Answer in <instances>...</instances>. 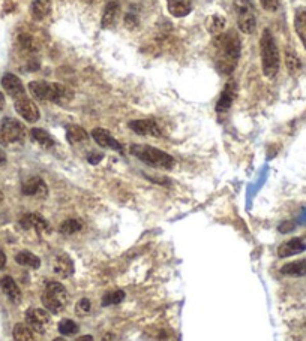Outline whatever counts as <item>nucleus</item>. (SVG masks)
<instances>
[{
    "instance_id": "f257e3e1",
    "label": "nucleus",
    "mask_w": 306,
    "mask_h": 341,
    "mask_svg": "<svg viewBox=\"0 0 306 341\" xmlns=\"http://www.w3.org/2000/svg\"><path fill=\"white\" fill-rule=\"evenodd\" d=\"M215 65L218 71L224 75H230L236 69L240 57V38L236 30L224 32L215 36Z\"/></svg>"
},
{
    "instance_id": "f03ea898",
    "label": "nucleus",
    "mask_w": 306,
    "mask_h": 341,
    "mask_svg": "<svg viewBox=\"0 0 306 341\" xmlns=\"http://www.w3.org/2000/svg\"><path fill=\"white\" fill-rule=\"evenodd\" d=\"M29 92L32 96L39 100H48L53 103L65 105L74 98V92L59 82H47V81H32L29 82Z\"/></svg>"
},
{
    "instance_id": "7ed1b4c3",
    "label": "nucleus",
    "mask_w": 306,
    "mask_h": 341,
    "mask_svg": "<svg viewBox=\"0 0 306 341\" xmlns=\"http://www.w3.org/2000/svg\"><path fill=\"white\" fill-rule=\"evenodd\" d=\"M260 54H261V66L263 73L267 78H275L279 72L280 57L276 41L269 29H266L260 39Z\"/></svg>"
},
{
    "instance_id": "20e7f679",
    "label": "nucleus",
    "mask_w": 306,
    "mask_h": 341,
    "mask_svg": "<svg viewBox=\"0 0 306 341\" xmlns=\"http://www.w3.org/2000/svg\"><path fill=\"white\" fill-rule=\"evenodd\" d=\"M131 153L141 162H144L146 165L153 166V168H159V169H171L176 163L174 157L170 156L168 153L155 148L150 146H137L131 147Z\"/></svg>"
},
{
    "instance_id": "39448f33",
    "label": "nucleus",
    "mask_w": 306,
    "mask_h": 341,
    "mask_svg": "<svg viewBox=\"0 0 306 341\" xmlns=\"http://www.w3.org/2000/svg\"><path fill=\"white\" fill-rule=\"evenodd\" d=\"M41 301H42V305L47 311L56 315V313H60L65 308V305L69 301V296H68V292H66L63 285H60L57 281H48Z\"/></svg>"
},
{
    "instance_id": "423d86ee",
    "label": "nucleus",
    "mask_w": 306,
    "mask_h": 341,
    "mask_svg": "<svg viewBox=\"0 0 306 341\" xmlns=\"http://www.w3.org/2000/svg\"><path fill=\"white\" fill-rule=\"evenodd\" d=\"M233 8L237 15L239 29L246 35L254 33L257 29V17H255V6L252 0H234Z\"/></svg>"
},
{
    "instance_id": "0eeeda50",
    "label": "nucleus",
    "mask_w": 306,
    "mask_h": 341,
    "mask_svg": "<svg viewBox=\"0 0 306 341\" xmlns=\"http://www.w3.org/2000/svg\"><path fill=\"white\" fill-rule=\"evenodd\" d=\"M0 138L6 144H14V143L23 141L26 138L24 124H21L18 120L11 119V117L3 119L2 124H0Z\"/></svg>"
},
{
    "instance_id": "6e6552de",
    "label": "nucleus",
    "mask_w": 306,
    "mask_h": 341,
    "mask_svg": "<svg viewBox=\"0 0 306 341\" xmlns=\"http://www.w3.org/2000/svg\"><path fill=\"white\" fill-rule=\"evenodd\" d=\"M26 323L32 331L44 334L47 325L50 323V311L45 308H29L26 311Z\"/></svg>"
},
{
    "instance_id": "1a4fd4ad",
    "label": "nucleus",
    "mask_w": 306,
    "mask_h": 341,
    "mask_svg": "<svg viewBox=\"0 0 306 341\" xmlns=\"http://www.w3.org/2000/svg\"><path fill=\"white\" fill-rule=\"evenodd\" d=\"M14 106H15V111L24 119L26 122L36 123L39 120V117H41L39 108L36 106V103L33 100H30L27 96L15 99L14 100Z\"/></svg>"
},
{
    "instance_id": "9d476101",
    "label": "nucleus",
    "mask_w": 306,
    "mask_h": 341,
    "mask_svg": "<svg viewBox=\"0 0 306 341\" xmlns=\"http://www.w3.org/2000/svg\"><path fill=\"white\" fill-rule=\"evenodd\" d=\"M129 129L141 136H155V138L162 136V130H161L159 124L152 119L132 120V122H129Z\"/></svg>"
},
{
    "instance_id": "9b49d317",
    "label": "nucleus",
    "mask_w": 306,
    "mask_h": 341,
    "mask_svg": "<svg viewBox=\"0 0 306 341\" xmlns=\"http://www.w3.org/2000/svg\"><path fill=\"white\" fill-rule=\"evenodd\" d=\"M2 86H3V90L14 100L26 96L24 86H23L21 79L14 73H5L2 76Z\"/></svg>"
},
{
    "instance_id": "f8f14e48",
    "label": "nucleus",
    "mask_w": 306,
    "mask_h": 341,
    "mask_svg": "<svg viewBox=\"0 0 306 341\" xmlns=\"http://www.w3.org/2000/svg\"><path fill=\"white\" fill-rule=\"evenodd\" d=\"M92 138L95 139V143L102 148H111L114 151H119L120 154H123V146L105 129L96 127L92 130Z\"/></svg>"
},
{
    "instance_id": "ddd939ff",
    "label": "nucleus",
    "mask_w": 306,
    "mask_h": 341,
    "mask_svg": "<svg viewBox=\"0 0 306 341\" xmlns=\"http://www.w3.org/2000/svg\"><path fill=\"white\" fill-rule=\"evenodd\" d=\"M21 192L26 196H38V197H44L48 193L47 184L42 178L39 177H30L29 180H26L21 186Z\"/></svg>"
},
{
    "instance_id": "4468645a",
    "label": "nucleus",
    "mask_w": 306,
    "mask_h": 341,
    "mask_svg": "<svg viewBox=\"0 0 306 341\" xmlns=\"http://www.w3.org/2000/svg\"><path fill=\"white\" fill-rule=\"evenodd\" d=\"M20 224L23 229H36L41 234H48L51 231L48 221L39 214H26L20 219Z\"/></svg>"
},
{
    "instance_id": "2eb2a0df",
    "label": "nucleus",
    "mask_w": 306,
    "mask_h": 341,
    "mask_svg": "<svg viewBox=\"0 0 306 341\" xmlns=\"http://www.w3.org/2000/svg\"><path fill=\"white\" fill-rule=\"evenodd\" d=\"M119 14H120V3L113 0V2H108L104 8V14H102L101 18V27L102 29H111L114 27V24L117 23V18H119Z\"/></svg>"
},
{
    "instance_id": "dca6fc26",
    "label": "nucleus",
    "mask_w": 306,
    "mask_h": 341,
    "mask_svg": "<svg viewBox=\"0 0 306 341\" xmlns=\"http://www.w3.org/2000/svg\"><path fill=\"white\" fill-rule=\"evenodd\" d=\"M306 250V244L302 238H293L287 243L280 244L278 248V256L279 258H290L294 254H300Z\"/></svg>"
},
{
    "instance_id": "f3484780",
    "label": "nucleus",
    "mask_w": 306,
    "mask_h": 341,
    "mask_svg": "<svg viewBox=\"0 0 306 341\" xmlns=\"http://www.w3.org/2000/svg\"><path fill=\"white\" fill-rule=\"evenodd\" d=\"M167 8L168 12L176 17V18H183L192 12V0H167Z\"/></svg>"
},
{
    "instance_id": "a211bd4d",
    "label": "nucleus",
    "mask_w": 306,
    "mask_h": 341,
    "mask_svg": "<svg viewBox=\"0 0 306 341\" xmlns=\"http://www.w3.org/2000/svg\"><path fill=\"white\" fill-rule=\"evenodd\" d=\"M236 93H237L236 84H234V81H230L228 84L225 86L224 92L221 93V98L218 100V103H216V111L224 112V111L230 109V106L233 105V102L236 99Z\"/></svg>"
},
{
    "instance_id": "6ab92c4d",
    "label": "nucleus",
    "mask_w": 306,
    "mask_h": 341,
    "mask_svg": "<svg viewBox=\"0 0 306 341\" xmlns=\"http://www.w3.org/2000/svg\"><path fill=\"white\" fill-rule=\"evenodd\" d=\"M53 269L59 277L68 278L74 274V264L68 256H56L53 261Z\"/></svg>"
},
{
    "instance_id": "aec40b11",
    "label": "nucleus",
    "mask_w": 306,
    "mask_h": 341,
    "mask_svg": "<svg viewBox=\"0 0 306 341\" xmlns=\"http://www.w3.org/2000/svg\"><path fill=\"white\" fill-rule=\"evenodd\" d=\"M0 286H2V291L3 293L12 301V302H20L21 301V291L18 288V285L15 283V280L9 275L3 277L0 280Z\"/></svg>"
},
{
    "instance_id": "412c9836",
    "label": "nucleus",
    "mask_w": 306,
    "mask_h": 341,
    "mask_svg": "<svg viewBox=\"0 0 306 341\" xmlns=\"http://www.w3.org/2000/svg\"><path fill=\"white\" fill-rule=\"evenodd\" d=\"M32 17L38 21L45 20L51 14V0H33L30 6Z\"/></svg>"
},
{
    "instance_id": "4be33fe9",
    "label": "nucleus",
    "mask_w": 306,
    "mask_h": 341,
    "mask_svg": "<svg viewBox=\"0 0 306 341\" xmlns=\"http://www.w3.org/2000/svg\"><path fill=\"white\" fill-rule=\"evenodd\" d=\"M225 18L219 14H213L206 20V29L209 30V33H212L213 36H219L225 32Z\"/></svg>"
},
{
    "instance_id": "5701e85b",
    "label": "nucleus",
    "mask_w": 306,
    "mask_h": 341,
    "mask_svg": "<svg viewBox=\"0 0 306 341\" xmlns=\"http://www.w3.org/2000/svg\"><path fill=\"white\" fill-rule=\"evenodd\" d=\"M30 136H32V139L35 143H38L39 146L44 147V148H50V147H54V144H56L54 138L51 136L50 133L47 130H44V129H39V127H33L30 130Z\"/></svg>"
},
{
    "instance_id": "b1692460",
    "label": "nucleus",
    "mask_w": 306,
    "mask_h": 341,
    "mask_svg": "<svg viewBox=\"0 0 306 341\" xmlns=\"http://www.w3.org/2000/svg\"><path fill=\"white\" fill-rule=\"evenodd\" d=\"M280 272L284 275H291V277H303L306 275V259L303 261H294L290 264H285Z\"/></svg>"
},
{
    "instance_id": "393cba45",
    "label": "nucleus",
    "mask_w": 306,
    "mask_h": 341,
    "mask_svg": "<svg viewBox=\"0 0 306 341\" xmlns=\"http://www.w3.org/2000/svg\"><path fill=\"white\" fill-rule=\"evenodd\" d=\"M66 138H68V141H69L71 144H78V143H84V141H87V139H89V135H87V132H86L81 126H78V124H71V126H68V129H66Z\"/></svg>"
},
{
    "instance_id": "a878e982",
    "label": "nucleus",
    "mask_w": 306,
    "mask_h": 341,
    "mask_svg": "<svg viewBox=\"0 0 306 341\" xmlns=\"http://www.w3.org/2000/svg\"><path fill=\"white\" fill-rule=\"evenodd\" d=\"M294 29L306 48V9H299L294 15Z\"/></svg>"
},
{
    "instance_id": "bb28decb",
    "label": "nucleus",
    "mask_w": 306,
    "mask_h": 341,
    "mask_svg": "<svg viewBox=\"0 0 306 341\" xmlns=\"http://www.w3.org/2000/svg\"><path fill=\"white\" fill-rule=\"evenodd\" d=\"M15 262L23 265V267H29V268L38 269L41 267V261L36 254L30 253V251H20L15 256Z\"/></svg>"
},
{
    "instance_id": "cd10ccee",
    "label": "nucleus",
    "mask_w": 306,
    "mask_h": 341,
    "mask_svg": "<svg viewBox=\"0 0 306 341\" xmlns=\"http://www.w3.org/2000/svg\"><path fill=\"white\" fill-rule=\"evenodd\" d=\"M12 335H14V340L15 341L33 340V331H32L27 325H24V323H17V325L14 326Z\"/></svg>"
},
{
    "instance_id": "c85d7f7f",
    "label": "nucleus",
    "mask_w": 306,
    "mask_h": 341,
    "mask_svg": "<svg viewBox=\"0 0 306 341\" xmlns=\"http://www.w3.org/2000/svg\"><path fill=\"white\" fill-rule=\"evenodd\" d=\"M125 299V292L123 291H113L104 295L102 298V305L104 307H110V305H116L120 304Z\"/></svg>"
},
{
    "instance_id": "c756f323",
    "label": "nucleus",
    "mask_w": 306,
    "mask_h": 341,
    "mask_svg": "<svg viewBox=\"0 0 306 341\" xmlns=\"http://www.w3.org/2000/svg\"><path fill=\"white\" fill-rule=\"evenodd\" d=\"M59 231H60V234H63V235H72V234H75L78 231H81V221H78V220L75 219L65 220V221L60 224Z\"/></svg>"
},
{
    "instance_id": "7c9ffc66",
    "label": "nucleus",
    "mask_w": 306,
    "mask_h": 341,
    "mask_svg": "<svg viewBox=\"0 0 306 341\" xmlns=\"http://www.w3.org/2000/svg\"><path fill=\"white\" fill-rule=\"evenodd\" d=\"M59 332L62 335H74L78 332V325H76L74 320H69V319H63L60 323H59Z\"/></svg>"
},
{
    "instance_id": "2f4dec72",
    "label": "nucleus",
    "mask_w": 306,
    "mask_h": 341,
    "mask_svg": "<svg viewBox=\"0 0 306 341\" xmlns=\"http://www.w3.org/2000/svg\"><path fill=\"white\" fill-rule=\"evenodd\" d=\"M285 65H287V69L290 71V73H296L297 71H300V60L291 51L285 52Z\"/></svg>"
},
{
    "instance_id": "473e14b6",
    "label": "nucleus",
    "mask_w": 306,
    "mask_h": 341,
    "mask_svg": "<svg viewBox=\"0 0 306 341\" xmlns=\"http://www.w3.org/2000/svg\"><path fill=\"white\" fill-rule=\"evenodd\" d=\"M90 310H92V305H90V301H89L87 298H83V299H80V301L76 302L75 305L76 315L84 316V315L90 313Z\"/></svg>"
},
{
    "instance_id": "72a5a7b5",
    "label": "nucleus",
    "mask_w": 306,
    "mask_h": 341,
    "mask_svg": "<svg viewBox=\"0 0 306 341\" xmlns=\"http://www.w3.org/2000/svg\"><path fill=\"white\" fill-rule=\"evenodd\" d=\"M260 2H261V6H263L266 11H269V12H275V11H278L280 3V0H260Z\"/></svg>"
},
{
    "instance_id": "f704fd0d",
    "label": "nucleus",
    "mask_w": 306,
    "mask_h": 341,
    "mask_svg": "<svg viewBox=\"0 0 306 341\" xmlns=\"http://www.w3.org/2000/svg\"><path fill=\"white\" fill-rule=\"evenodd\" d=\"M294 228H296V224H294L293 221H284V223H280L279 224L278 231H279L280 234H288V232H291Z\"/></svg>"
},
{
    "instance_id": "c9c22d12",
    "label": "nucleus",
    "mask_w": 306,
    "mask_h": 341,
    "mask_svg": "<svg viewBox=\"0 0 306 341\" xmlns=\"http://www.w3.org/2000/svg\"><path fill=\"white\" fill-rule=\"evenodd\" d=\"M20 44H21L23 48L33 49V42H32V38L29 35H21L20 36Z\"/></svg>"
},
{
    "instance_id": "e433bc0d",
    "label": "nucleus",
    "mask_w": 306,
    "mask_h": 341,
    "mask_svg": "<svg viewBox=\"0 0 306 341\" xmlns=\"http://www.w3.org/2000/svg\"><path fill=\"white\" fill-rule=\"evenodd\" d=\"M102 157H104V154H102V153H90V154H89V157H87V160H89V163L96 165V163H99V162H101Z\"/></svg>"
},
{
    "instance_id": "4c0bfd02",
    "label": "nucleus",
    "mask_w": 306,
    "mask_h": 341,
    "mask_svg": "<svg viewBox=\"0 0 306 341\" xmlns=\"http://www.w3.org/2000/svg\"><path fill=\"white\" fill-rule=\"evenodd\" d=\"M125 23H126L128 27H132V25L138 24V20L134 14H128L126 18H125Z\"/></svg>"
},
{
    "instance_id": "58836bf2",
    "label": "nucleus",
    "mask_w": 306,
    "mask_h": 341,
    "mask_svg": "<svg viewBox=\"0 0 306 341\" xmlns=\"http://www.w3.org/2000/svg\"><path fill=\"white\" fill-rule=\"evenodd\" d=\"M5 265H6V254L0 250V269L5 268Z\"/></svg>"
},
{
    "instance_id": "ea45409f",
    "label": "nucleus",
    "mask_w": 306,
    "mask_h": 341,
    "mask_svg": "<svg viewBox=\"0 0 306 341\" xmlns=\"http://www.w3.org/2000/svg\"><path fill=\"white\" fill-rule=\"evenodd\" d=\"M75 341H93V337H92V335H81V337L76 338Z\"/></svg>"
},
{
    "instance_id": "a19ab883",
    "label": "nucleus",
    "mask_w": 306,
    "mask_h": 341,
    "mask_svg": "<svg viewBox=\"0 0 306 341\" xmlns=\"http://www.w3.org/2000/svg\"><path fill=\"white\" fill-rule=\"evenodd\" d=\"M3 106H5V96L3 93H0V109H3Z\"/></svg>"
},
{
    "instance_id": "79ce46f5",
    "label": "nucleus",
    "mask_w": 306,
    "mask_h": 341,
    "mask_svg": "<svg viewBox=\"0 0 306 341\" xmlns=\"http://www.w3.org/2000/svg\"><path fill=\"white\" fill-rule=\"evenodd\" d=\"M5 160H6V157H5L3 151L0 150V165H2V163H5Z\"/></svg>"
},
{
    "instance_id": "37998d69",
    "label": "nucleus",
    "mask_w": 306,
    "mask_h": 341,
    "mask_svg": "<svg viewBox=\"0 0 306 341\" xmlns=\"http://www.w3.org/2000/svg\"><path fill=\"white\" fill-rule=\"evenodd\" d=\"M53 341H66L65 338H62V337H59V338H54Z\"/></svg>"
},
{
    "instance_id": "c03bdc74",
    "label": "nucleus",
    "mask_w": 306,
    "mask_h": 341,
    "mask_svg": "<svg viewBox=\"0 0 306 341\" xmlns=\"http://www.w3.org/2000/svg\"><path fill=\"white\" fill-rule=\"evenodd\" d=\"M3 201V195H2V192H0V202Z\"/></svg>"
}]
</instances>
